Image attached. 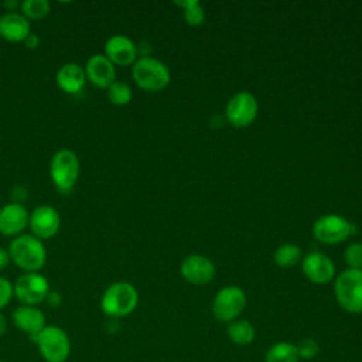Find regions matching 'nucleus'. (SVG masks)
<instances>
[{
  "instance_id": "f03ea898",
  "label": "nucleus",
  "mask_w": 362,
  "mask_h": 362,
  "mask_svg": "<svg viewBox=\"0 0 362 362\" xmlns=\"http://www.w3.org/2000/svg\"><path fill=\"white\" fill-rule=\"evenodd\" d=\"M81 174L79 157L69 148L57 150L49 161V177L61 194H71Z\"/></svg>"
},
{
  "instance_id": "6e6552de",
  "label": "nucleus",
  "mask_w": 362,
  "mask_h": 362,
  "mask_svg": "<svg viewBox=\"0 0 362 362\" xmlns=\"http://www.w3.org/2000/svg\"><path fill=\"white\" fill-rule=\"evenodd\" d=\"M246 307V294L238 286L221 288L212 301V314L218 321H235Z\"/></svg>"
},
{
  "instance_id": "f8f14e48",
  "label": "nucleus",
  "mask_w": 362,
  "mask_h": 362,
  "mask_svg": "<svg viewBox=\"0 0 362 362\" xmlns=\"http://www.w3.org/2000/svg\"><path fill=\"white\" fill-rule=\"evenodd\" d=\"M30 212L23 204L8 202L0 208V235L16 238L28 228Z\"/></svg>"
},
{
  "instance_id": "7ed1b4c3",
  "label": "nucleus",
  "mask_w": 362,
  "mask_h": 362,
  "mask_svg": "<svg viewBox=\"0 0 362 362\" xmlns=\"http://www.w3.org/2000/svg\"><path fill=\"white\" fill-rule=\"evenodd\" d=\"M139 304V293L129 281H115L102 294L100 308L110 318L132 314Z\"/></svg>"
},
{
  "instance_id": "7c9ffc66",
  "label": "nucleus",
  "mask_w": 362,
  "mask_h": 362,
  "mask_svg": "<svg viewBox=\"0 0 362 362\" xmlns=\"http://www.w3.org/2000/svg\"><path fill=\"white\" fill-rule=\"evenodd\" d=\"M10 262H11V260H10L8 250H7L6 247L0 246V270L6 269V267L8 266V263H10Z\"/></svg>"
},
{
  "instance_id": "2f4dec72",
  "label": "nucleus",
  "mask_w": 362,
  "mask_h": 362,
  "mask_svg": "<svg viewBox=\"0 0 362 362\" xmlns=\"http://www.w3.org/2000/svg\"><path fill=\"white\" fill-rule=\"evenodd\" d=\"M20 6H21V1H16V0H6V1L3 3V7H4L6 13L20 11Z\"/></svg>"
},
{
  "instance_id": "4be33fe9",
  "label": "nucleus",
  "mask_w": 362,
  "mask_h": 362,
  "mask_svg": "<svg viewBox=\"0 0 362 362\" xmlns=\"http://www.w3.org/2000/svg\"><path fill=\"white\" fill-rule=\"evenodd\" d=\"M273 259L280 267H291L301 260V249L293 243H284L274 250Z\"/></svg>"
},
{
  "instance_id": "20e7f679",
  "label": "nucleus",
  "mask_w": 362,
  "mask_h": 362,
  "mask_svg": "<svg viewBox=\"0 0 362 362\" xmlns=\"http://www.w3.org/2000/svg\"><path fill=\"white\" fill-rule=\"evenodd\" d=\"M132 78L139 88L147 92H158L171 81L170 69L164 62L153 57H140L132 65Z\"/></svg>"
},
{
  "instance_id": "a878e982",
  "label": "nucleus",
  "mask_w": 362,
  "mask_h": 362,
  "mask_svg": "<svg viewBox=\"0 0 362 362\" xmlns=\"http://www.w3.org/2000/svg\"><path fill=\"white\" fill-rule=\"evenodd\" d=\"M345 263L348 264V269H355V270H362V243L355 242L351 243L344 253Z\"/></svg>"
},
{
  "instance_id": "393cba45",
  "label": "nucleus",
  "mask_w": 362,
  "mask_h": 362,
  "mask_svg": "<svg viewBox=\"0 0 362 362\" xmlns=\"http://www.w3.org/2000/svg\"><path fill=\"white\" fill-rule=\"evenodd\" d=\"M177 6L182 7L184 20L189 25H201L205 20V11L198 0H181L175 3Z\"/></svg>"
},
{
  "instance_id": "1a4fd4ad",
  "label": "nucleus",
  "mask_w": 362,
  "mask_h": 362,
  "mask_svg": "<svg viewBox=\"0 0 362 362\" xmlns=\"http://www.w3.org/2000/svg\"><path fill=\"white\" fill-rule=\"evenodd\" d=\"M61 228V215L51 205H38L30 212L28 229L30 233L40 240L52 239Z\"/></svg>"
},
{
  "instance_id": "423d86ee",
  "label": "nucleus",
  "mask_w": 362,
  "mask_h": 362,
  "mask_svg": "<svg viewBox=\"0 0 362 362\" xmlns=\"http://www.w3.org/2000/svg\"><path fill=\"white\" fill-rule=\"evenodd\" d=\"M38 351L45 362H65L71 354V339L68 334L57 325H45L34 338Z\"/></svg>"
},
{
  "instance_id": "f3484780",
  "label": "nucleus",
  "mask_w": 362,
  "mask_h": 362,
  "mask_svg": "<svg viewBox=\"0 0 362 362\" xmlns=\"http://www.w3.org/2000/svg\"><path fill=\"white\" fill-rule=\"evenodd\" d=\"M14 325L34 339L47 325L44 313L35 305H18L13 311Z\"/></svg>"
},
{
  "instance_id": "473e14b6",
  "label": "nucleus",
  "mask_w": 362,
  "mask_h": 362,
  "mask_svg": "<svg viewBox=\"0 0 362 362\" xmlns=\"http://www.w3.org/2000/svg\"><path fill=\"white\" fill-rule=\"evenodd\" d=\"M7 331V320L3 313H0V337H3Z\"/></svg>"
},
{
  "instance_id": "2eb2a0df",
  "label": "nucleus",
  "mask_w": 362,
  "mask_h": 362,
  "mask_svg": "<svg viewBox=\"0 0 362 362\" xmlns=\"http://www.w3.org/2000/svg\"><path fill=\"white\" fill-rule=\"evenodd\" d=\"M301 269L304 276L311 283H315V284L328 283L332 280L335 274V266L332 260L321 252L308 253L301 262Z\"/></svg>"
},
{
  "instance_id": "39448f33",
  "label": "nucleus",
  "mask_w": 362,
  "mask_h": 362,
  "mask_svg": "<svg viewBox=\"0 0 362 362\" xmlns=\"http://www.w3.org/2000/svg\"><path fill=\"white\" fill-rule=\"evenodd\" d=\"M338 304L348 313H362V270L346 269L334 283Z\"/></svg>"
},
{
  "instance_id": "bb28decb",
  "label": "nucleus",
  "mask_w": 362,
  "mask_h": 362,
  "mask_svg": "<svg viewBox=\"0 0 362 362\" xmlns=\"http://www.w3.org/2000/svg\"><path fill=\"white\" fill-rule=\"evenodd\" d=\"M297 346V351H298V356L303 358V359H313L318 355L320 352V345L315 339H311V338H304L298 342Z\"/></svg>"
},
{
  "instance_id": "cd10ccee",
  "label": "nucleus",
  "mask_w": 362,
  "mask_h": 362,
  "mask_svg": "<svg viewBox=\"0 0 362 362\" xmlns=\"http://www.w3.org/2000/svg\"><path fill=\"white\" fill-rule=\"evenodd\" d=\"M13 297H14L13 283L8 279L0 276V311L10 304Z\"/></svg>"
},
{
  "instance_id": "c756f323",
  "label": "nucleus",
  "mask_w": 362,
  "mask_h": 362,
  "mask_svg": "<svg viewBox=\"0 0 362 362\" xmlns=\"http://www.w3.org/2000/svg\"><path fill=\"white\" fill-rule=\"evenodd\" d=\"M51 307H59L62 298H61V294L57 293V291H49L47 300H45Z\"/></svg>"
},
{
  "instance_id": "412c9836",
  "label": "nucleus",
  "mask_w": 362,
  "mask_h": 362,
  "mask_svg": "<svg viewBox=\"0 0 362 362\" xmlns=\"http://www.w3.org/2000/svg\"><path fill=\"white\" fill-rule=\"evenodd\" d=\"M228 337L236 345H249L255 339V328L246 320H235L228 325Z\"/></svg>"
},
{
  "instance_id": "b1692460",
  "label": "nucleus",
  "mask_w": 362,
  "mask_h": 362,
  "mask_svg": "<svg viewBox=\"0 0 362 362\" xmlns=\"http://www.w3.org/2000/svg\"><path fill=\"white\" fill-rule=\"evenodd\" d=\"M107 99L112 105L115 106H124L132 100L133 92L129 83H126L124 81H115L107 89Z\"/></svg>"
},
{
  "instance_id": "ddd939ff",
  "label": "nucleus",
  "mask_w": 362,
  "mask_h": 362,
  "mask_svg": "<svg viewBox=\"0 0 362 362\" xmlns=\"http://www.w3.org/2000/svg\"><path fill=\"white\" fill-rule=\"evenodd\" d=\"M103 55L115 66H127L136 62L137 47L129 37L116 34L106 40L103 47Z\"/></svg>"
},
{
  "instance_id": "4468645a",
  "label": "nucleus",
  "mask_w": 362,
  "mask_h": 362,
  "mask_svg": "<svg viewBox=\"0 0 362 362\" xmlns=\"http://www.w3.org/2000/svg\"><path fill=\"white\" fill-rule=\"evenodd\" d=\"M83 69L86 81L95 88L107 89L116 81V66L103 54L90 55Z\"/></svg>"
},
{
  "instance_id": "c85d7f7f",
  "label": "nucleus",
  "mask_w": 362,
  "mask_h": 362,
  "mask_svg": "<svg viewBox=\"0 0 362 362\" xmlns=\"http://www.w3.org/2000/svg\"><path fill=\"white\" fill-rule=\"evenodd\" d=\"M40 41H41V40H40V37H38L37 34L31 33V34L25 38L24 44H25V47H27V48H30V49H35V48H38Z\"/></svg>"
},
{
  "instance_id": "6ab92c4d",
  "label": "nucleus",
  "mask_w": 362,
  "mask_h": 362,
  "mask_svg": "<svg viewBox=\"0 0 362 362\" xmlns=\"http://www.w3.org/2000/svg\"><path fill=\"white\" fill-rule=\"evenodd\" d=\"M31 34V23L20 13H4L0 16V37L8 42H24Z\"/></svg>"
},
{
  "instance_id": "dca6fc26",
  "label": "nucleus",
  "mask_w": 362,
  "mask_h": 362,
  "mask_svg": "<svg viewBox=\"0 0 362 362\" xmlns=\"http://www.w3.org/2000/svg\"><path fill=\"white\" fill-rule=\"evenodd\" d=\"M181 274L188 283L202 286L214 279L215 264L206 256L191 255L182 260Z\"/></svg>"
},
{
  "instance_id": "72a5a7b5",
  "label": "nucleus",
  "mask_w": 362,
  "mask_h": 362,
  "mask_svg": "<svg viewBox=\"0 0 362 362\" xmlns=\"http://www.w3.org/2000/svg\"><path fill=\"white\" fill-rule=\"evenodd\" d=\"M0 362H6V361H0Z\"/></svg>"
},
{
  "instance_id": "0eeeda50",
  "label": "nucleus",
  "mask_w": 362,
  "mask_h": 362,
  "mask_svg": "<svg viewBox=\"0 0 362 362\" xmlns=\"http://www.w3.org/2000/svg\"><path fill=\"white\" fill-rule=\"evenodd\" d=\"M14 297L23 305H38L47 300L51 288L49 281L41 273H23L13 283Z\"/></svg>"
},
{
  "instance_id": "a211bd4d",
  "label": "nucleus",
  "mask_w": 362,
  "mask_h": 362,
  "mask_svg": "<svg viewBox=\"0 0 362 362\" xmlns=\"http://www.w3.org/2000/svg\"><path fill=\"white\" fill-rule=\"evenodd\" d=\"M55 82L62 92L68 95H78L83 90L88 81L82 65L76 62H65L58 68Z\"/></svg>"
},
{
  "instance_id": "aec40b11",
  "label": "nucleus",
  "mask_w": 362,
  "mask_h": 362,
  "mask_svg": "<svg viewBox=\"0 0 362 362\" xmlns=\"http://www.w3.org/2000/svg\"><path fill=\"white\" fill-rule=\"evenodd\" d=\"M298 359L300 356L297 346L284 341L273 344L264 355L266 362H298Z\"/></svg>"
},
{
  "instance_id": "9b49d317",
  "label": "nucleus",
  "mask_w": 362,
  "mask_h": 362,
  "mask_svg": "<svg viewBox=\"0 0 362 362\" xmlns=\"http://www.w3.org/2000/svg\"><path fill=\"white\" fill-rule=\"evenodd\" d=\"M225 115L232 126L246 127L257 115V100L247 90L238 92L228 100Z\"/></svg>"
},
{
  "instance_id": "5701e85b",
  "label": "nucleus",
  "mask_w": 362,
  "mask_h": 362,
  "mask_svg": "<svg viewBox=\"0 0 362 362\" xmlns=\"http://www.w3.org/2000/svg\"><path fill=\"white\" fill-rule=\"evenodd\" d=\"M51 11L48 0H24L20 6V13L28 20H42Z\"/></svg>"
},
{
  "instance_id": "f257e3e1",
  "label": "nucleus",
  "mask_w": 362,
  "mask_h": 362,
  "mask_svg": "<svg viewBox=\"0 0 362 362\" xmlns=\"http://www.w3.org/2000/svg\"><path fill=\"white\" fill-rule=\"evenodd\" d=\"M10 260L24 273H38L47 263V249L38 238L21 233L8 243Z\"/></svg>"
},
{
  "instance_id": "9d476101",
  "label": "nucleus",
  "mask_w": 362,
  "mask_h": 362,
  "mask_svg": "<svg viewBox=\"0 0 362 362\" xmlns=\"http://www.w3.org/2000/svg\"><path fill=\"white\" fill-rule=\"evenodd\" d=\"M313 233L317 240L327 245H334L345 240L351 233H354V225L339 215L328 214L315 221Z\"/></svg>"
}]
</instances>
